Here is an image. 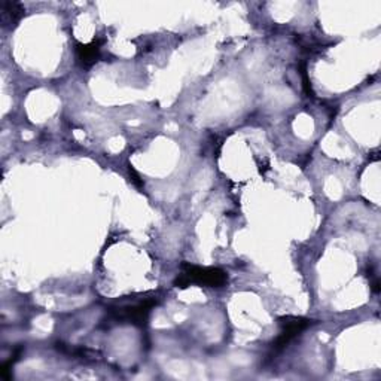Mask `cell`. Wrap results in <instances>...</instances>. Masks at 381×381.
Instances as JSON below:
<instances>
[{"mask_svg": "<svg viewBox=\"0 0 381 381\" xmlns=\"http://www.w3.org/2000/svg\"><path fill=\"white\" fill-rule=\"evenodd\" d=\"M228 277L219 268L195 267L190 264L182 265V274L177 277L175 284L177 288H188L190 284L209 286V288H221L227 283Z\"/></svg>", "mask_w": 381, "mask_h": 381, "instance_id": "cell-1", "label": "cell"}, {"mask_svg": "<svg viewBox=\"0 0 381 381\" xmlns=\"http://www.w3.org/2000/svg\"><path fill=\"white\" fill-rule=\"evenodd\" d=\"M282 325V331L277 336L275 343L273 344V349L275 352L283 350L286 345H288L295 336H298L302 331L311 325V320L308 319H302V317H284L280 320Z\"/></svg>", "mask_w": 381, "mask_h": 381, "instance_id": "cell-2", "label": "cell"}, {"mask_svg": "<svg viewBox=\"0 0 381 381\" xmlns=\"http://www.w3.org/2000/svg\"><path fill=\"white\" fill-rule=\"evenodd\" d=\"M155 304H157V301L155 299H146V301L138 302V304H134L132 307L121 308L118 311V319L127 320V322L133 323V325H143L151 313V308Z\"/></svg>", "mask_w": 381, "mask_h": 381, "instance_id": "cell-3", "label": "cell"}, {"mask_svg": "<svg viewBox=\"0 0 381 381\" xmlns=\"http://www.w3.org/2000/svg\"><path fill=\"white\" fill-rule=\"evenodd\" d=\"M76 57L84 67H91L100 58V42L94 40L91 43H77Z\"/></svg>", "mask_w": 381, "mask_h": 381, "instance_id": "cell-4", "label": "cell"}, {"mask_svg": "<svg viewBox=\"0 0 381 381\" xmlns=\"http://www.w3.org/2000/svg\"><path fill=\"white\" fill-rule=\"evenodd\" d=\"M0 14L5 25H12L21 20L24 15V8L16 2H2L0 5Z\"/></svg>", "mask_w": 381, "mask_h": 381, "instance_id": "cell-5", "label": "cell"}]
</instances>
